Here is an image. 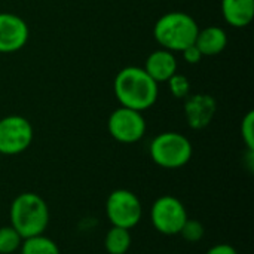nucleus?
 I'll list each match as a JSON object with an SVG mask.
<instances>
[{
	"instance_id": "nucleus-5",
	"label": "nucleus",
	"mask_w": 254,
	"mask_h": 254,
	"mask_svg": "<svg viewBox=\"0 0 254 254\" xmlns=\"http://www.w3.org/2000/svg\"><path fill=\"white\" fill-rule=\"evenodd\" d=\"M106 216L112 226L131 231L143 217L141 201L128 189H116L106 199Z\"/></svg>"
},
{
	"instance_id": "nucleus-20",
	"label": "nucleus",
	"mask_w": 254,
	"mask_h": 254,
	"mask_svg": "<svg viewBox=\"0 0 254 254\" xmlns=\"http://www.w3.org/2000/svg\"><path fill=\"white\" fill-rule=\"evenodd\" d=\"M182 55H183V58H185V61L188 64H198L202 60V57H204L202 52L198 49V46L195 43L190 45V46H188V48H185L182 51Z\"/></svg>"
},
{
	"instance_id": "nucleus-8",
	"label": "nucleus",
	"mask_w": 254,
	"mask_h": 254,
	"mask_svg": "<svg viewBox=\"0 0 254 254\" xmlns=\"http://www.w3.org/2000/svg\"><path fill=\"white\" fill-rule=\"evenodd\" d=\"M146 119L143 112H137L128 107H119L112 112L107 121L109 134L119 143L132 144L140 141L146 134Z\"/></svg>"
},
{
	"instance_id": "nucleus-15",
	"label": "nucleus",
	"mask_w": 254,
	"mask_h": 254,
	"mask_svg": "<svg viewBox=\"0 0 254 254\" xmlns=\"http://www.w3.org/2000/svg\"><path fill=\"white\" fill-rule=\"evenodd\" d=\"M19 252L21 254H60V247L54 240L40 234L24 238Z\"/></svg>"
},
{
	"instance_id": "nucleus-19",
	"label": "nucleus",
	"mask_w": 254,
	"mask_h": 254,
	"mask_svg": "<svg viewBox=\"0 0 254 254\" xmlns=\"http://www.w3.org/2000/svg\"><path fill=\"white\" fill-rule=\"evenodd\" d=\"M241 137L247 150L254 152V113L249 112L241 122Z\"/></svg>"
},
{
	"instance_id": "nucleus-17",
	"label": "nucleus",
	"mask_w": 254,
	"mask_h": 254,
	"mask_svg": "<svg viewBox=\"0 0 254 254\" xmlns=\"http://www.w3.org/2000/svg\"><path fill=\"white\" fill-rule=\"evenodd\" d=\"M185 241L188 243H198L204 238L205 235V228L199 220L195 219H188L179 234Z\"/></svg>"
},
{
	"instance_id": "nucleus-6",
	"label": "nucleus",
	"mask_w": 254,
	"mask_h": 254,
	"mask_svg": "<svg viewBox=\"0 0 254 254\" xmlns=\"http://www.w3.org/2000/svg\"><path fill=\"white\" fill-rule=\"evenodd\" d=\"M189 219L185 204L173 195H162L150 207V222L155 231L162 235H179L185 222Z\"/></svg>"
},
{
	"instance_id": "nucleus-13",
	"label": "nucleus",
	"mask_w": 254,
	"mask_h": 254,
	"mask_svg": "<svg viewBox=\"0 0 254 254\" xmlns=\"http://www.w3.org/2000/svg\"><path fill=\"white\" fill-rule=\"evenodd\" d=\"M195 45L205 57H213L225 51L228 45V34L222 27L210 25L198 31Z\"/></svg>"
},
{
	"instance_id": "nucleus-9",
	"label": "nucleus",
	"mask_w": 254,
	"mask_h": 254,
	"mask_svg": "<svg viewBox=\"0 0 254 254\" xmlns=\"http://www.w3.org/2000/svg\"><path fill=\"white\" fill-rule=\"evenodd\" d=\"M27 22L10 12H0V54H12L28 42Z\"/></svg>"
},
{
	"instance_id": "nucleus-21",
	"label": "nucleus",
	"mask_w": 254,
	"mask_h": 254,
	"mask_svg": "<svg viewBox=\"0 0 254 254\" xmlns=\"http://www.w3.org/2000/svg\"><path fill=\"white\" fill-rule=\"evenodd\" d=\"M205 254H238V252L231 244L222 243V244H216V246L210 247Z\"/></svg>"
},
{
	"instance_id": "nucleus-16",
	"label": "nucleus",
	"mask_w": 254,
	"mask_h": 254,
	"mask_svg": "<svg viewBox=\"0 0 254 254\" xmlns=\"http://www.w3.org/2000/svg\"><path fill=\"white\" fill-rule=\"evenodd\" d=\"M22 237L9 225L0 228V254L16 253L22 244Z\"/></svg>"
},
{
	"instance_id": "nucleus-2",
	"label": "nucleus",
	"mask_w": 254,
	"mask_h": 254,
	"mask_svg": "<svg viewBox=\"0 0 254 254\" xmlns=\"http://www.w3.org/2000/svg\"><path fill=\"white\" fill-rule=\"evenodd\" d=\"M10 226L22 237H34L45 234L49 226L51 211L46 201L34 192L19 193L9 208Z\"/></svg>"
},
{
	"instance_id": "nucleus-10",
	"label": "nucleus",
	"mask_w": 254,
	"mask_h": 254,
	"mask_svg": "<svg viewBox=\"0 0 254 254\" xmlns=\"http://www.w3.org/2000/svg\"><path fill=\"white\" fill-rule=\"evenodd\" d=\"M185 100V116L188 125L195 131L207 128L217 112V103L214 97L208 94H195Z\"/></svg>"
},
{
	"instance_id": "nucleus-11",
	"label": "nucleus",
	"mask_w": 254,
	"mask_h": 254,
	"mask_svg": "<svg viewBox=\"0 0 254 254\" xmlns=\"http://www.w3.org/2000/svg\"><path fill=\"white\" fill-rule=\"evenodd\" d=\"M146 73L156 82H167L173 74L177 73V60L174 54L168 49H158L153 51L144 63Z\"/></svg>"
},
{
	"instance_id": "nucleus-12",
	"label": "nucleus",
	"mask_w": 254,
	"mask_h": 254,
	"mask_svg": "<svg viewBox=\"0 0 254 254\" xmlns=\"http://www.w3.org/2000/svg\"><path fill=\"white\" fill-rule=\"evenodd\" d=\"M222 13L229 25L244 28L253 21L254 0H222Z\"/></svg>"
},
{
	"instance_id": "nucleus-4",
	"label": "nucleus",
	"mask_w": 254,
	"mask_h": 254,
	"mask_svg": "<svg viewBox=\"0 0 254 254\" xmlns=\"http://www.w3.org/2000/svg\"><path fill=\"white\" fill-rule=\"evenodd\" d=\"M152 161L165 170H177L189 164L193 147L190 140L176 131H165L158 134L149 146Z\"/></svg>"
},
{
	"instance_id": "nucleus-18",
	"label": "nucleus",
	"mask_w": 254,
	"mask_h": 254,
	"mask_svg": "<svg viewBox=\"0 0 254 254\" xmlns=\"http://www.w3.org/2000/svg\"><path fill=\"white\" fill-rule=\"evenodd\" d=\"M168 88H170V92L179 98V100H183V98H188L189 94H190V82L186 76L183 74H173L168 80Z\"/></svg>"
},
{
	"instance_id": "nucleus-3",
	"label": "nucleus",
	"mask_w": 254,
	"mask_h": 254,
	"mask_svg": "<svg viewBox=\"0 0 254 254\" xmlns=\"http://www.w3.org/2000/svg\"><path fill=\"white\" fill-rule=\"evenodd\" d=\"M199 27L195 18L186 12L174 10L164 13L153 27L155 40L171 52H182L195 43Z\"/></svg>"
},
{
	"instance_id": "nucleus-7",
	"label": "nucleus",
	"mask_w": 254,
	"mask_h": 254,
	"mask_svg": "<svg viewBox=\"0 0 254 254\" xmlns=\"http://www.w3.org/2000/svg\"><path fill=\"white\" fill-rule=\"evenodd\" d=\"M33 137V127L24 116L10 115L0 119V155L13 156L25 152Z\"/></svg>"
},
{
	"instance_id": "nucleus-1",
	"label": "nucleus",
	"mask_w": 254,
	"mask_h": 254,
	"mask_svg": "<svg viewBox=\"0 0 254 254\" xmlns=\"http://www.w3.org/2000/svg\"><path fill=\"white\" fill-rule=\"evenodd\" d=\"M113 91L122 107L137 112L150 109L158 100V83L143 67H124L118 71Z\"/></svg>"
},
{
	"instance_id": "nucleus-14",
	"label": "nucleus",
	"mask_w": 254,
	"mask_h": 254,
	"mask_svg": "<svg viewBox=\"0 0 254 254\" xmlns=\"http://www.w3.org/2000/svg\"><path fill=\"white\" fill-rule=\"evenodd\" d=\"M131 244L132 237L129 229L112 226L104 237V249L109 254H127Z\"/></svg>"
}]
</instances>
